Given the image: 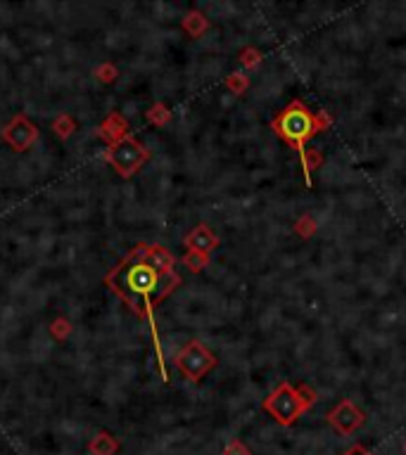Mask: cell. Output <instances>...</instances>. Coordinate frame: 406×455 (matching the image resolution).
Listing matches in <instances>:
<instances>
[{"mask_svg": "<svg viewBox=\"0 0 406 455\" xmlns=\"http://www.w3.org/2000/svg\"><path fill=\"white\" fill-rule=\"evenodd\" d=\"M140 261H131L116 273V289L131 301L133 306L143 304L145 311L152 309V299H162L174 285H179L181 277L172 273H160L155 265L145 261V249H138Z\"/></svg>", "mask_w": 406, "mask_h": 455, "instance_id": "6da1fadb", "label": "cell"}, {"mask_svg": "<svg viewBox=\"0 0 406 455\" xmlns=\"http://www.w3.org/2000/svg\"><path fill=\"white\" fill-rule=\"evenodd\" d=\"M271 128H273V133L278 135L280 140H285L290 147H295V152L299 157H304V152H307L304 143H307L311 135H316L314 114L304 107L302 100H295V102L287 105V107L271 121Z\"/></svg>", "mask_w": 406, "mask_h": 455, "instance_id": "7a4b0ae2", "label": "cell"}, {"mask_svg": "<svg viewBox=\"0 0 406 455\" xmlns=\"http://www.w3.org/2000/svg\"><path fill=\"white\" fill-rule=\"evenodd\" d=\"M262 408L280 424V427H292V424L297 422V417L302 415L304 410H309V408L304 406L297 387H292L290 382L278 384V387L264 399Z\"/></svg>", "mask_w": 406, "mask_h": 455, "instance_id": "3957f363", "label": "cell"}, {"mask_svg": "<svg viewBox=\"0 0 406 455\" xmlns=\"http://www.w3.org/2000/svg\"><path fill=\"white\" fill-rule=\"evenodd\" d=\"M176 365L181 368V372L188 377L190 382H197L202 380L207 372L216 365V358L214 353L209 351L202 341H188L183 346V351L176 356Z\"/></svg>", "mask_w": 406, "mask_h": 455, "instance_id": "277c9868", "label": "cell"}, {"mask_svg": "<svg viewBox=\"0 0 406 455\" xmlns=\"http://www.w3.org/2000/svg\"><path fill=\"white\" fill-rule=\"evenodd\" d=\"M326 419L340 436H349V434H354L356 429H361V424L366 422V412H363L354 401L343 399L331 412H328Z\"/></svg>", "mask_w": 406, "mask_h": 455, "instance_id": "5b68a950", "label": "cell"}, {"mask_svg": "<svg viewBox=\"0 0 406 455\" xmlns=\"http://www.w3.org/2000/svg\"><path fill=\"white\" fill-rule=\"evenodd\" d=\"M145 159H148V152H145L143 145L135 143V140H123V143H119L112 150V162H114V167L123 176H131Z\"/></svg>", "mask_w": 406, "mask_h": 455, "instance_id": "8992f818", "label": "cell"}, {"mask_svg": "<svg viewBox=\"0 0 406 455\" xmlns=\"http://www.w3.org/2000/svg\"><path fill=\"white\" fill-rule=\"evenodd\" d=\"M186 247L190 252H200V254H204V256H207L211 249H216V247H219V238H216V235L211 233L207 226H197L186 238Z\"/></svg>", "mask_w": 406, "mask_h": 455, "instance_id": "52a82bcc", "label": "cell"}, {"mask_svg": "<svg viewBox=\"0 0 406 455\" xmlns=\"http://www.w3.org/2000/svg\"><path fill=\"white\" fill-rule=\"evenodd\" d=\"M299 162H302V169H304V180H307V185H311V171H316V167L321 164V155L319 150H307L304 152V157H299Z\"/></svg>", "mask_w": 406, "mask_h": 455, "instance_id": "ba28073f", "label": "cell"}, {"mask_svg": "<svg viewBox=\"0 0 406 455\" xmlns=\"http://www.w3.org/2000/svg\"><path fill=\"white\" fill-rule=\"evenodd\" d=\"M183 26L193 33V36H200V33L207 29V20H204V17L200 15V13H190V15H188V20H186Z\"/></svg>", "mask_w": 406, "mask_h": 455, "instance_id": "9c48e42d", "label": "cell"}, {"mask_svg": "<svg viewBox=\"0 0 406 455\" xmlns=\"http://www.w3.org/2000/svg\"><path fill=\"white\" fill-rule=\"evenodd\" d=\"M226 86L231 88L235 95H243V93L247 91V86H250V79H247L245 74H231L226 81Z\"/></svg>", "mask_w": 406, "mask_h": 455, "instance_id": "30bf717a", "label": "cell"}, {"mask_svg": "<svg viewBox=\"0 0 406 455\" xmlns=\"http://www.w3.org/2000/svg\"><path fill=\"white\" fill-rule=\"evenodd\" d=\"M183 261H186L188 268L193 270V273H197V270H202L204 265H207V256H204V254H200V252H188Z\"/></svg>", "mask_w": 406, "mask_h": 455, "instance_id": "8fae6325", "label": "cell"}, {"mask_svg": "<svg viewBox=\"0 0 406 455\" xmlns=\"http://www.w3.org/2000/svg\"><path fill=\"white\" fill-rule=\"evenodd\" d=\"M295 230H297L299 235H302V238H311V235L316 233V221L311 216H302L295 223Z\"/></svg>", "mask_w": 406, "mask_h": 455, "instance_id": "7c38bea8", "label": "cell"}, {"mask_svg": "<svg viewBox=\"0 0 406 455\" xmlns=\"http://www.w3.org/2000/svg\"><path fill=\"white\" fill-rule=\"evenodd\" d=\"M240 62H243L245 67H255V64L262 62V52L255 48H245L243 55H240Z\"/></svg>", "mask_w": 406, "mask_h": 455, "instance_id": "4fadbf2b", "label": "cell"}, {"mask_svg": "<svg viewBox=\"0 0 406 455\" xmlns=\"http://www.w3.org/2000/svg\"><path fill=\"white\" fill-rule=\"evenodd\" d=\"M223 455H252V453H250V448H247L243 441L235 439V441H231V443H228V446H226V451H223Z\"/></svg>", "mask_w": 406, "mask_h": 455, "instance_id": "5bb4252c", "label": "cell"}, {"mask_svg": "<svg viewBox=\"0 0 406 455\" xmlns=\"http://www.w3.org/2000/svg\"><path fill=\"white\" fill-rule=\"evenodd\" d=\"M333 119L326 114V111H319V114H314V131L316 133H323L326 128H331Z\"/></svg>", "mask_w": 406, "mask_h": 455, "instance_id": "9a60e30c", "label": "cell"}, {"mask_svg": "<svg viewBox=\"0 0 406 455\" xmlns=\"http://www.w3.org/2000/svg\"><path fill=\"white\" fill-rule=\"evenodd\" d=\"M297 392H299V396H302V401H304V406H307V408H311L316 403V392L309 387V384H299Z\"/></svg>", "mask_w": 406, "mask_h": 455, "instance_id": "2e32d148", "label": "cell"}, {"mask_svg": "<svg viewBox=\"0 0 406 455\" xmlns=\"http://www.w3.org/2000/svg\"><path fill=\"white\" fill-rule=\"evenodd\" d=\"M343 455H373V453H370L366 446H361V443H356V446L347 448V451H345Z\"/></svg>", "mask_w": 406, "mask_h": 455, "instance_id": "e0dca14e", "label": "cell"}, {"mask_svg": "<svg viewBox=\"0 0 406 455\" xmlns=\"http://www.w3.org/2000/svg\"><path fill=\"white\" fill-rule=\"evenodd\" d=\"M404 453H406V443H404Z\"/></svg>", "mask_w": 406, "mask_h": 455, "instance_id": "ac0fdd59", "label": "cell"}]
</instances>
